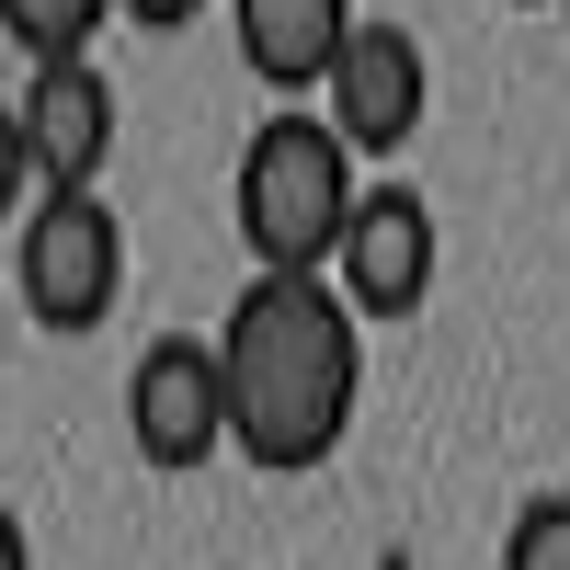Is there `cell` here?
I'll use <instances>...</instances> for the list:
<instances>
[{
  "mask_svg": "<svg viewBox=\"0 0 570 570\" xmlns=\"http://www.w3.org/2000/svg\"><path fill=\"white\" fill-rule=\"evenodd\" d=\"M115 12L126 0H0V35L23 46V69H46V58H91V35Z\"/></svg>",
  "mask_w": 570,
  "mask_h": 570,
  "instance_id": "cell-9",
  "label": "cell"
},
{
  "mask_svg": "<svg viewBox=\"0 0 570 570\" xmlns=\"http://www.w3.org/2000/svg\"><path fill=\"white\" fill-rule=\"evenodd\" d=\"M126 434H137L149 468H206L228 445V365H217V343L160 331V343L137 354V376H126Z\"/></svg>",
  "mask_w": 570,
  "mask_h": 570,
  "instance_id": "cell-5",
  "label": "cell"
},
{
  "mask_svg": "<svg viewBox=\"0 0 570 570\" xmlns=\"http://www.w3.org/2000/svg\"><path fill=\"white\" fill-rule=\"evenodd\" d=\"M548 12H559V35H570V0H548Z\"/></svg>",
  "mask_w": 570,
  "mask_h": 570,
  "instance_id": "cell-14",
  "label": "cell"
},
{
  "mask_svg": "<svg viewBox=\"0 0 570 570\" xmlns=\"http://www.w3.org/2000/svg\"><path fill=\"white\" fill-rule=\"evenodd\" d=\"M195 12H206V0H126V23H149V35H183Z\"/></svg>",
  "mask_w": 570,
  "mask_h": 570,
  "instance_id": "cell-12",
  "label": "cell"
},
{
  "mask_svg": "<svg viewBox=\"0 0 570 570\" xmlns=\"http://www.w3.org/2000/svg\"><path fill=\"white\" fill-rule=\"evenodd\" d=\"M434 206L411 195V183H365V206L343 228V252H331V285L354 297V320H422V297H434Z\"/></svg>",
  "mask_w": 570,
  "mask_h": 570,
  "instance_id": "cell-6",
  "label": "cell"
},
{
  "mask_svg": "<svg viewBox=\"0 0 570 570\" xmlns=\"http://www.w3.org/2000/svg\"><path fill=\"white\" fill-rule=\"evenodd\" d=\"M354 23H365L354 0H228V35H240V69H252L263 91H320Z\"/></svg>",
  "mask_w": 570,
  "mask_h": 570,
  "instance_id": "cell-8",
  "label": "cell"
},
{
  "mask_svg": "<svg viewBox=\"0 0 570 570\" xmlns=\"http://www.w3.org/2000/svg\"><path fill=\"white\" fill-rule=\"evenodd\" d=\"M0 570H35V537H23V513L0 502Z\"/></svg>",
  "mask_w": 570,
  "mask_h": 570,
  "instance_id": "cell-13",
  "label": "cell"
},
{
  "mask_svg": "<svg viewBox=\"0 0 570 570\" xmlns=\"http://www.w3.org/2000/svg\"><path fill=\"white\" fill-rule=\"evenodd\" d=\"M365 206V160L343 149V126L308 104H274L240 137V171H228V228H240L252 274H331L343 228Z\"/></svg>",
  "mask_w": 570,
  "mask_h": 570,
  "instance_id": "cell-2",
  "label": "cell"
},
{
  "mask_svg": "<svg viewBox=\"0 0 570 570\" xmlns=\"http://www.w3.org/2000/svg\"><path fill=\"white\" fill-rule=\"evenodd\" d=\"M12 115H23V149H35V183H46V195L104 183L115 137H126V104H115V80L91 69V58H46V69L12 91Z\"/></svg>",
  "mask_w": 570,
  "mask_h": 570,
  "instance_id": "cell-7",
  "label": "cell"
},
{
  "mask_svg": "<svg viewBox=\"0 0 570 570\" xmlns=\"http://www.w3.org/2000/svg\"><path fill=\"white\" fill-rule=\"evenodd\" d=\"M320 115L343 126V149H354V160H400L411 137H422V115H434V69H422V35L365 12V23L343 35V58H331V80H320Z\"/></svg>",
  "mask_w": 570,
  "mask_h": 570,
  "instance_id": "cell-4",
  "label": "cell"
},
{
  "mask_svg": "<svg viewBox=\"0 0 570 570\" xmlns=\"http://www.w3.org/2000/svg\"><path fill=\"white\" fill-rule=\"evenodd\" d=\"M217 365H228V445L263 480L343 456L354 400H365V320L331 274H252L228 297Z\"/></svg>",
  "mask_w": 570,
  "mask_h": 570,
  "instance_id": "cell-1",
  "label": "cell"
},
{
  "mask_svg": "<svg viewBox=\"0 0 570 570\" xmlns=\"http://www.w3.org/2000/svg\"><path fill=\"white\" fill-rule=\"evenodd\" d=\"M23 195H46V183H35V149H23V115L0 104V217H23Z\"/></svg>",
  "mask_w": 570,
  "mask_h": 570,
  "instance_id": "cell-11",
  "label": "cell"
},
{
  "mask_svg": "<svg viewBox=\"0 0 570 570\" xmlns=\"http://www.w3.org/2000/svg\"><path fill=\"white\" fill-rule=\"evenodd\" d=\"M502 570H570V491L513 502V525H502Z\"/></svg>",
  "mask_w": 570,
  "mask_h": 570,
  "instance_id": "cell-10",
  "label": "cell"
},
{
  "mask_svg": "<svg viewBox=\"0 0 570 570\" xmlns=\"http://www.w3.org/2000/svg\"><path fill=\"white\" fill-rule=\"evenodd\" d=\"M12 297H23L35 331H58V343H80V331L115 320V297H126V228H115V206L91 195V183L35 195L23 240H12Z\"/></svg>",
  "mask_w": 570,
  "mask_h": 570,
  "instance_id": "cell-3",
  "label": "cell"
}]
</instances>
